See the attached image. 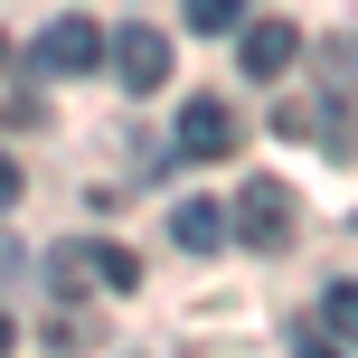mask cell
Masks as SVG:
<instances>
[{
	"mask_svg": "<svg viewBox=\"0 0 358 358\" xmlns=\"http://www.w3.org/2000/svg\"><path fill=\"white\" fill-rule=\"evenodd\" d=\"M227 227L245 236L255 255H273V245L292 236V189H283V179H245V189H236V217H227Z\"/></svg>",
	"mask_w": 358,
	"mask_h": 358,
	"instance_id": "6da1fadb",
	"label": "cell"
},
{
	"mask_svg": "<svg viewBox=\"0 0 358 358\" xmlns=\"http://www.w3.org/2000/svg\"><path fill=\"white\" fill-rule=\"evenodd\" d=\"M104 57H113V76H123L132 94L170 85V38L151 29V19H132V29H113V38H104Z\"/></svg>",
	"mask_w": 358,
	"mask_h": 358,
	"instance_id": "7a4b0ae2",
	"label": "cell"
},
{
	"mask_svg": "<svg viewBox=\"0 0 358 358\" xmlns=\"http://www.w3.org/2000/svg\"><path fill=\"white\" fill-rule=\"evenodd\" d=\"M38 66H48V76L104 66V29H94V19H48V29H38Z\"/></svg>",
	"mask_w": 358,
	"mask_h": 358,
	"instance_id": "3957f363",
	"label": "cell"
},
{
	"mask_svg": "<svg viewBox=\"0 0 358 358\" xmlns=\"http://www.w3.org/2000/svg\"><path fill=\"white\" fill-rule=\"evenodd\" d=\"M236 132H245V123H236L217 94H198V104L179 113V151H189V161H227V151H236Z\"/></svg>",
	"mask_w": 358,
	"mask_h": 358,
	"instance_id": "277c9868",
	"label": "cell"
},
{
	"mask_svg": "<svg viewBox=\"0 0 358 358\" xmlns=\"http://www.w3.org/2000/svg\"><path fill=\"white\" fill-rule=\"evenodd\" d=\"M57 264H66V273H94L104 292H132V283H142V255H132V245H66Z\"/></svg>",
	"mask_w": 358,
	"mask_h": 358,
	"instance_id": "5b68a950",
	"label": "cell"
},
{
	"mask_svg": "<svg viewBox=\"0 0 358 358\" xmlns=\"http://www.w3.org/2000/svg\"><path fill=\"white\" fill-rule=\"evenodd\" d=\"M236 57H245V76H264V85H273V76H292V57H302V38H292L283 19H255Z\"/></svg>",
	"mask_w": 358,
	"mask_h": 358,
	"instance_id": "8992f818",
	"label": "cell"
},
{
	"mask_svg": "<svg viewBox=\"0 0 358 358\" xmlns=\"http://www.w3.org/2000/svg\"><path fill=\"white\" fill-rule=\"evenodd\" d=\"M170 236H179V245H189V255H208V245H227V217H217L208 198H179V217H170Z\"/></svg>",
	"mask_w": 358,
	"mask_h": 358,
	"instance_id": "52a82bcc",
	"label": "cell"
},
{
	"mask_svg": "<svg viewBox=\"0 0 358 358\" xmlns=\"http://www.w3.org/2000/svg\"><path fill=\"white\" fill-rule=\"evenodd\" d=\"M321 330H330V349H358V283H330V302H321Z\"/></svg>",
	"mask_w": 358,
	"mask_h": 358,
	"instance_id": "ba28073f",
	"label": "cell"
},
{
	"mask_svg": "<svg viewBox=\"0 0 358 358\" xmlns=\"http://www.w3.org/2000/svg\"><path fill=\"white\" fill-rule=\"evenodd\" d=\"M236 10H245V0H189V29H227Z\"/></svg>",
	"mask_w": 358,
	"mask_h": 358,
	"instance_id": "9c48e42d",
	"label": "cell"
},
{
	"mask_svg": "<svg viewBox=\"0 0 358 358\" xmlns=\"http://www.w3.org/2000/svg\"><path fill=\"white\" fill-rule=\"evenodd\" d=\"M10 208H19V170L0 161V217H10Z\"/></svg>",
	"mask_w": 358,
	"mask_h": 358,
	"instance_id": "30bf717a",
	"label": "cell"
},
{
	"mask_svg": "<svg viewBox=\"0 0 358 358\" xmlns=\"http://www.w3.org/2000/svg\"><path fill=\"white\" fill-rule=\"evenodd\" d=\"M0 349H10V311H0Z\"/></svg>",
	"mask_w": 358,
	"mask_h": 358,
	"instance_id": "8fae6325",
	"label": "cell"
}]
</instances>
